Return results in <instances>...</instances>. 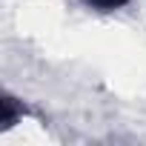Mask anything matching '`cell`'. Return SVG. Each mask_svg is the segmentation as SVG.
<instances>
[]
</instances>
